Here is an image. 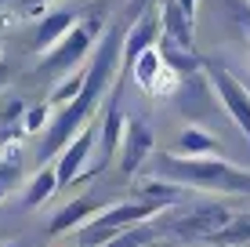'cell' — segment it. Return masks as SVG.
<instances>
[{
  "instance_id": "1",
  "label": "cell",
  "mask_w": 250,
  "mask_h": 247,
  "mask_svg": "<svg viewBox=\"0 0 250 247\" xmlns=\"http://www.w3.org/2000/svg\"><path fill=\"white\" fill-rule=\"evenodd\" d=\"M160 175L174 185H196V189L210 193H236V197H250V171L229 164L218 157H167L160 160Z\"/></svg>"
},
{
  "instance_id": "2",
  "label": "cell",
  "mask_w": 250,
  "mask_h": 247,
  "mask_svg": "<svg viewBox=\"0 0 250 247\" xmlns=\"http://www.w3.org/2000/svg\"><path fill=\"white\" fill-rule=\"evenodd\" d=\"M160 215V207L152 203H138V200H127V203H116L109 211H98L87 225H83V247H102L109 244L113 236L127 233V229H138V225H149L152 218Z\"/></svg>"
},
{
  "instance_id": "3",
  "label": "cell",
  "mask_w": 250,
  "mask_h": 247,
  "mask_svg": "<svg viewBox=\"0 0 250 247\" xmlns=\"http://www.w3.org/2000/svg\"><path fill=\"white\" fill-rule=\"evenodd\" d=\"M102 33V15H91L87 22H76L73 29L65 33V40L58 47H51L44 55V73H73V69H83V58L94 51V37Z\"/></svg>"
},
{
  "instance_id": "4",
  "label": "cell",
  "mask_w": 250,
  "mask_h": 247,
  "mask_svg": "<svg viewBox=\"0 0 250 247\" xmlns=\"http://www.w3.org/2000/svg\"><path fill=\"white\" fill-rule=\"evenodd\" d=\"M203 73H207V80H210V88H214V95H218L221 109H225V116L239 127V135L250 142V91L221 62H214V58H210V62H203Z\"/></svg>"
},
{
  "instance_id": "5",
  "label": "cell",
  "mask_w": 250,
  "mask_h": 247,
  "mask_svg": "<svg viewBox=\"0 0 250 247\" xmlns=\"http://www.w3.org/2000/svg\"><path fill=\"white\" fill-rule=\"evenodd\" d=\"M170 98H174V109L185 116L188 124H207V120H218V116L225 113L203 69L182 76V84H178V91Z\"/></svg>"
},
{
  "instance_id": "6",
  "label": "cell",
  "mask_w": 250,
  "mask_h": 247,
  "mask_svg": "<svg viewBox=\"0 0 250 247\" xmlns=\"http://www.w3.org/2000/svg\"><path fill=\"white\" fill-rule=\"evenodd\" d=\"M232 215L236 211L225 207V203H203V207H188L182 211L178 218H170L167 222V233L174 236V240H182V244H192V240H210L214 233H221L229 222H232Z\"/></svg>"
},
{
  "instance_id": "7",
  "label": "cell",
  "mask_w": 250,
  "mask_h": 247,
  "mask_svg": "<svg viewBox=\"0 0 250 247\" xmlns=\"http://www.w3.org/2000/svg\"><path fill=\"white\" fill-rule=\"evenodd\" d=\"M94 142H98V124H87L62 153H58V164H55L58 185H73V182H80V178L87 175L91 157H94Z\"/></svg>"
},
{
  "instance_id": "8",
  "label": "cell",
  "mask_w": 250,
  "mask_h": 247,
  "mask_svg": "<svg viewBox=\"0 0 250 247\" xmlns=\"http://www.w3.org/2000/svg\"><path fill=\"white\" fill-rule=\"evenodd\" d=\"M124 124H127V116L120 113V102H113L109 106V113L102 116V124H98V142H94V153H98V160L87 167V175H98L102 167H109V160L120 153V142H124ZM83 175V178H87ZM80 178V182H83Z\"/></svg>"
},
{
  "instance_id": "9",
  "label": "cell",
  "mask_w": 250,
  "mask_h": 247,
  "mask_svg": "<svg viewBox=\"0 0 250 247\" xmlns=\"http://www.w3.org/2000/svg\"><path fill=\"white\" fill-rule=\"evenodd\" d=\"M156 19H160V40H156V44H170V47H182V51H192V47H196V44H192L196 22L185 19V15L178 11L174 0H160Z\"/></svg>"
},
{
  "instance_id": "10",
  "label": "cell",
  "mask_w": 250,
  "mask_h": 247,
  "mask_svg": "<svg viewBox=\"0 0 250 247\" xmlns=\"http://www.w3.org/2000/svg\"><path fill=\"white\" fill-rule=\"evenodd\" d=\"M152 153V127L145 120H127L124 124V142H120V171L134 175L138 164Z\"/></svg>"
},
{
  "instance_id": "11",
  "label": "cell",
  "mask_w": 250,
  "mask_h": 247,
  "mask_svg": "<svg viewBox=\"0 0 250 247\" xmlns=\"http://www.w3.org/2000/svg\"><path fill=\"white\" fill-rule=\"evenodd\" d=\"M80 22L73 11H51V15H44L40 19V25H37V33H33V51L37 55H47L51 47H58L65 40V33L73 29V25Z\"/></svg>"
},
{
  "instance_id": "12",
  "label": "cell",
  "mask_w": 250,
  "mask_h": 247,
  "mask_svg": "<svg viewBox=\"0 0 250 247\" xmlns=\"http://www.w3.org/2000/svg\"><path fill=\"white\" fill-rule=\"evenodd\" d=\"M156 40H160V19L156 15H149L145 11L142 19L134 22V29L124 37V66H131L142 51H149V47H156Z\"/></svg>"
},
{
  "instance_id": "13",
  "label": "cell",
  "mask_w": 250,
  "mask_h": 247,
  "mask_svg": "<svg viewBox=\"0 0 250 247\" xmlns=\"http://www.w3.org/2000/svg\"><path fill=\"white\" fill-rule=\"evenodd\" d=\"M22 142H7V146H0V203L11 197L15 189H19L22 182V167H25V157H22Z\"/></svg>"
},
{
  "instance_id": "14",
  "label": "cell",
  "mask_w": 250,
  "mask_h": 247,
  "mask_svg": "<svg viewBox=\"0 0 250 247\" xmlns=\"http://www.w3.org/2000/svg\"><path fill=\"white\" fill-rule=\"evenodd\" d=\"M94 215H98V203H94L91 197L69 200L65 207L58 211L55 218H51V233H55V236H62V233H69V229H83Z\"/></svg>"
},
{
  "instance_id": "15",
  "label": "cell",
  "mask_w": 250,
  "mask_h": 247,
  "mask_svg": "<svg viewBox=\"0 0 250 247\" xmlns=\"http://www.w3.org/2000/svg\"><path fill=\"white\" fill-rule=\"evenodd\" d=\"M185 189L174 182H160V178H142V182H134V200L138 203H152V207H167V203L182 200Z\"/></svg>"
},
{
  "instance_id": "16",
  "label": "cell",
  "mask_w": 250,
  "mask_h": 247,
  "mask_svg": "<svg viewBox=\"0 0 250 247\" xmlns=\"http://www.w3.org/2000/svg\"><path fill=\"white\" fill-rule=\"evenodd\" d=\"M218 153V138L203 127H185L178 135V157H214Z\"/></svg>"
},
{
  "instance_id": "17",
  "label": "cell",
  "mask_w": 250,
  "mask_h": 247,
  "mask_svg": "<svg viewBox=\"0 0 250 247\" xmlns=\"http://www.w3.org/2000/svg\"><path fill=\"white\" fill-rule=\"evenodd\" d=\"M160 69H163V58H160V51L156 47H149V51H142V55L131 62V73H134V84L149 95V88H152V80L160 76Z\"/></svg>"
},
{
  "instance_id": "18",
  "label": "cell",
  "mask_w": 250,
  "mask_h": 247,
  "mask_svg": "<svg viewBox=\"0 0 250 247\" xmlns=\"http://www.w3.org/2000/svg\"><path fill=\"white\" fill-rule=\"evenodd\" d=\"M207 244H214V247H239V244H250V211L247 215H232V222L221 229V233H214Z\"/></svg>"
},
{
  "instance_id": "19",
  "label": "cell",
  "mask_w": 250,
  "mask_h": 247,
  "mask_svg": "<svg viewBox=\"0 0 250 247\" xmlns=\"http://www.w3.org/2000/svg\"><path fill=\"white\" fill-rule=\"evenodd\" d=\"M58 189V178H55V167H40L37 175H33L29 189H25V207H40L44 200L55 197Z\"/></svg>"
},
{
  "instance_id": "20",
  "label": "cell",
  "mask_w": 250,
  "mask_h": 247,
  "mask_svg": "<svg viewBox=\"0 0 250 247\" xmlns=\"http://www.w3.org/2000/svg\"><path fill=\"white\" fill-rule=\"evenodd\" d=\"M83 76H87V66H83V69H73V73H65L62 80L55 84V88H51V106H69V102H73L76 95H80V88H83Z\"/></svg>"
},
{
  "instance_id": "21",
  "label": "cell",
  "mask_w": 250,
  "mask_h": 247,
  "mask_svg": "<svg viewBox=\"0 0 250 247\" xmlns=\"http://www.w3.org/2000/svg\"><path fill=\"white\" fill-rule=\"evenodd\" d=\"M152 244H156V229L152 225H138V229H127V233L113 236V240L102 244V247H152Z\"/></svg>"
},
{
  "instance_id": "22",
  "label": "cell",
  "mask_w": 250,
  "mask_h": 247,
  "mask_svg": "<svg viewBox=\"0 0 250 247\" xmlns=\"http://www.w3.org/2000/svg\"><path fill=\"white\" fill-rule=\"evenodd\" d=\"M225 11H229V22L239 29V37L250 44V0H225Z\"/></svg>"
},
{
  "instance_id": "23",
  "label": "cell",
  "mask_w": 250,
  "mask_h": 247,
  "mask_svg": "<svg viewBox=\"0 0 250 247\" xmlns=\"http://www.w3.org/2000/svg\"><path fill=\"white\" fill-rule=\"evenodd\" d=\"M47 124H51V102H40V106H33V109L22 113V131H29V135L44 131Z\"/></svg>"
},
{
  "instance_id": "24",
  "label": "cell",
  "mask_w": 250,
  "mask_h": 247,
  "mask_svg": "<svg viewBox=\"0 0 250 247\" xmlns=\"http://www.w3.org/2000/svg\"><path fill=\"white\" fill-rule=\"evenodd\" d=\"M174 4H178V11H182L185 19L196 22V4H200V0H174Z\"/></svg>"
},
{
  "instance_id": "25",
  "label": "cell",
  "mask_w": 250,
  "mask_h": 247,
  "mask_svg": "<svg viewBox=\"0 0 250 247\" xmlns=\"http://www.w3.org/2000/svg\"><path fill=\"white\" fill-rule=\"evenodd\" d=\"M22 4H25V11L40 15V11H44V4H51V0H22Z\"/></svg>"
},
{
  "instance_id": "26",
  "label": "cell",
  "mask_w": 250,
  "mask_h": 247,
  "mask_svg": "<svg viewBox=\"0 0 250 247\" xmlns=\"http://www.w3.org/2000/svg\"><path fill=\"white\" fill-rule=\"evenodd\" d=\"M149 4H152V0H131V7H134V15H138V19L145 15V7H149Z\"/></svg>"
},
{
  "instance_id": "27",
  "label": "cell",
  "mask_w": 250,
  "mask_h": 247,
  "mask_svg": "<svg viewBox=\"0 0 250 247\" xmlns=\"http://www.w3.org/2000/svg\"><path fill=\"white\" fill-rule=\"evenodd\" d=\"M7 80H11V66H7V62H0V88H4Z\"/></svg>"
},
{
  "instance_id": "28",
  "label": "cell",
  "mask_w": 250,
  "mask_h": 247,
  "mask_svg": "<svg viewBox=\"0 0 250 247\" xmlns=\"http://www.w3.org/2000/svg\"><path fill=\"white\" fill-rule=\"evenodd\" d=\"M7 247H22V244H7Z\"/></svg>"
},
{
  "instance_id": "29",
  "label": "cell",
  "mask_w": 250,
  "mask_h": 247,
  "mask_svg": "<svg viewBox=\"0 0 250 247\" xmlns=\"http://www.w3.org/2000/svg\"><path fill=\"white\" fill-rule=\"evenodd\" d=\"M0 4H7V0H0Z\"/></svg>"
},
{
  "instance_id": "30",
  "label": "cell",
  "mask_w": 250,
  "mask_h": 247,
  "mask_svg": "<svg viewBox=\"0 0 250 247\" xmlns=\"http://www.w3.org/2000/svg\"><path fill=\"white\" fill-rule=\"evenodd\" d=\"M0 47H4V40H0Z\"/></svg>"
}]
</instances>
